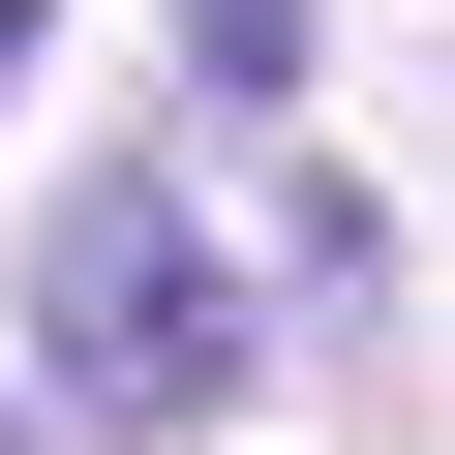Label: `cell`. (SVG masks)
I'll list each match as a JSON object with an SVG mask.
<instances>
[{"instance_id": "6da1fadb", "label": "cell", "mask_w": 455, "mask_h": 455, "mask_svg": "<svg viewBox=\"0 0 455 455\" xmlns=\"http://www.w3.org/2000/svg\"><path fill=\"white\" fill-rule=\"evenodd\" d=\"M31 364H61L92 425H152V455H212V425H243V364H274V304L212 274V212H182L152 152H92V182L31 212Z\"/></svg>"}, {"instance_id": "7a4b0ae2", "label": "cell", "mask_w": 455, "mask_h": 455, "mask_svg": "<svg viewBox=\"0 0 455 455\" xmlns=\"http://www.w3.org/2000/svg\"><path fill=\"white\" fill-rule=\"evenodd\" d=\"M182 92H212V122H274V92H304V0H182Z\"/></svg>"}, {"instance_id": "277c9868", "label": "cell", "mask_w": 455, "mask_h": 455, "mask_svg": "<svg viewBox=\"0 0 455 455\" xmlns=\"http://www.w3.org/2000/svg\"><path fill=\"white\" fill-rule=\"evenodd\" d=\"M0 455H31V425H0Z\"/></svg>"}, {"instance_id": "3957f363", "label": "cell", "mask_w": 455, "mask_h": 455, "mask_svg": "<svg viewBox=\"0 0 455 455\" xmlns=\"http://www.w3.org/2000/svg\"><path fill=\"white\" fill-rule=\"evenodd\" d=\"M0 92H31V0H0Z\"/></svg>"}]
</instances>
